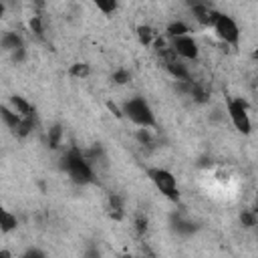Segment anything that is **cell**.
I'll return each instance as SVG.
<instances>
[{"mask_svg":"<svg viewBox=\"0 0 258 258\" xmlns=\"http://www.w3.org/2000/svg\"><path fill=\"white\" fill-rule=\"evenodd\" d=\"M64 169H67V173L71 175V179L75 183L85 185V183H91L95 179V173H93V167H91L89 159L77 147H71L67 151V155H64Z\"/></svg>","mask_w":258,"mask_h":258,"instance_id":"obj_2","label":"cell"},{"mask_svg":"<svg viewBox=\"0 0 258 258\" xmlns=\"http://www.w3.org/2000/svg\"><path fill=\"white\" fill-rule=\"evenodd\" d=\"M212 28L216 30L218 38L224 40L226 44L236 46L240 42V28H238V24H236V20L232 16L218 12L216 18H214V22H212Z\"/></svg>","mask_w":258,"mask_h":258,"instance_id":"obj_5","label":"cell"},{"mask_svg":"<svg viewBox=\"0 0 258 258\" xmlns=\"http://www.w3.org/2000/svg\"><path fill=\"white\" fill-rule=\"evenodd\" d=\"M165 69H167V73H169L175 81H189V79H191V73H189L187 64H183L179 58H177V60H171V62H165Z\"/></svg>","mask_w":258,"mask_h":258,"instance_id":"obj_7","label":"cell"},{"mask_svg":"<svg viewBox=\"0 0 258 258\" xmlns=\"http://www.w3.org/2000/svg\"><path fill=\"white\" fill-rule=\"evenodd\" d=\"M28 28H30V32H32L34 36L42 38V34H44V24H42V18H40V16H30Z\"/></svg>","mask_w":258,"mask_h":258,"instance_id":"obj_18","label":"cell"},{"mask_svg":"<svg viewBox=\"0 0 258 258\" xmlns=\"http://www.w3.org/2000/svg\"><path fill=\"white\" fill-rule=\"evenodd\" d=\"M62 135H64L62 125H60V123H54V125L48 129V133H46V143H48V147H50V149H58V145L62 143Z\"/></svg>","mask_w":258,"mask_h":258,"instance_id":"obj_12","label":"cell"},{"mask_svg":"<svg viewBox=\"0 0 258 258\" xmlns=\"http://www.w3.org/2000/svg\"><path fill=\"white\" fill-rule=\"evenodd\" d=\"M169 46L183 60H198V56H200V46H198L196 38L189 36V34H181V36L169 38Z\"/></svg>","mask_w":258,"mask_h":258,"instance_id":"obj_6","label":"cell"},{"mask_svg":"<svg viewBox=\"0 0 258 258\" xmlns=\"http://www.w3.org/2000/svg\"><path fill=\"white\" fill-rule=\"evenodd\" d=\"M10 107L20 115V117H34V107L20 95H12L10 97Z\"/></svg>","mask_w":258,"mask_h":258,"instance_id":"obj_8","label":"cell"},{"mask_svg":"<svg viewBox=\"0 0 258 258\" xmlns=\"http://www.w3.org/2000/svg\"><path fill=\"white\" fill-rule=\"evenodd\" d=\"M147 177L153 181V185L161 191V196H165L169 202H177L179 200V187H177V179L169 169L163 167H149L147 169Z\"/></svg>","mask_w":258,"mask_h":258,"instance_id":"obj_3","label":"cell"},{"mask_svg":"<svg viewBox=\"0 0 258 258\" xmlns=\"http://www.w3.org/2000/svg\"><path fill=\"white\" fill-rule=\"evenodd\" d=\"M187 95H189L196 103H206V101H210V89H208L204 83H200V81H191V83H189Z\"/></svg>","mask_w":258,"mask_h":258,"instance_id":"obj_9","label":"cell"},{"mask_svg":"<svg viewBox=\"0 0 258 258\" xmlns=\"http://www.w3.org/2000/svg\"><path fill=\"white\" fill-rule=\"evenodd\" d=\"M34 125H36V123H34V117H22V119H20V123H18V127L14 129L16 137H20V139L28 137V135L32 133Z\"/></svg>","mask_w":258,"mask_h":258,"instance_id":"obj_14","label":"cell"},{"mask_svg":"<svg viewBox=\"0 0 258 258\" xmlns=\"http://www.w3.org/2000/svg\"><path fill=\"white\" fill-rule=\"evenodd\" d=\"M113 83L115 85H127L129 81H131V75H129V71L127 69H117L115 73H113Z\"/></svg>","mask_w":258,"mask_h":258,"instance_id":"obj_20","label":"cell"},{"mask_svg":"<svg viewBox=\"0 0 258 258\" xmlns=\"http://www.w3.org/2000/svg\"><path fill=\"white\" fill-rule=\"evenodd\" d=\"M24 46H20V48H16V50H12V60L14 62H22L24 60Z\"/></svg>","mask_w":258,"mask_h":258,"instance_id":"obj_25","label":"cell"},{"mask_svg":"<svg viewBox=\"0 0 258 258\" xmlns=\"http://www.w3.org/2000/svg\"><path fill=\"white\" fill-rule=\"evenodd\" d=\"M202 4H208V0H187V6H202Z\"/></svg>","mask_w":258,"mask_h":258,"instance_id":"obj_27","label":"cell"},{"mask_svg":"<svg viewBox=\"0 0 258 258\" xmlns=\"http://www.w3.org/2000/svg\"><path fill=\"white\" fill-rule=\"evenodd\" d=\"M24 256H38V258H42L44 252H42V250H36V248H30V250L24 252Z\"/></svg>","mask_w":258,"mask_h":258,"instance_id":"obj_26","label":"cell"},{"mask_svg":"<svg viewBox=\"0 0 258 258\" xmlns=\"http://www.w3.org/2000/svg\"><path fill=\"white\" fill-rule=\"evenodd\" d=\"M16 228H18V218L0 204V230L8 234V232H14Z\"/></svg>","mask_w":258,"mask_h":258,"instance_id":"obj_10","label":"cell"},{"mask_svg":"<svg viewBox=\"0 0 258 258\" xmlns=\"http://www.w3.org/2000/svg\"><path fill=\"white\" fill-rule=\"evenodd\" d=\"M135 32H137V40H139L143 46H151V42H153V38H155V34H157L149 24H139V26L135 28Z\"/></svg>","mask_w":258,"mask_h":258,"instance_id":"obj_13","label":"cell"},{"mask_svg":"<svg viewBox=\"0 0 258 258\" xmlns=\"http://www.w3.org/2000/svg\"><path fill=\"white\" fill-rule=\"evenodd\" d=\"M226 111H228V117L232 121V125L242 133V135H248L252 131V121H250V115H248V105L242 97H228L226 99Z\"/></svg>","mask_w":258,"mask_h":258,"instance_id":"obj_4","label":"cell"},{"mask_svg":"<svg viewBox=\"0 0 258 258\" xmlns=\"http://www.w3.org/2000/svg\"><path fill=\"white\" fill-rule=\"evenodd\" d=\"M135 232L139 236H143L147 232V218L145 216H137V220H135Z\"/></svg>","mask_w":258,"mask_h":258,"instance_id":"obj_23","label":"cell"},{"mask_svg":"<svg viewBox=\"0 0 258 258\" xmlns=\"http://www.w3.org/2000/svg\"><path fill=\"white\" fill-rule=\"evenodd\" d=\"M4 12H6V6H4V2H0V18L4 16Z\"/></svg>","mask_w":258,"mask_h":258,"instance_id":"obj_28","label":"cell"},{"mask_svg":"<svg viewBox=\"0 0 258 258\" xmlns=\"http://www.w3.org/2000/svg\"><path fill=\"white\" fill-rule=\"evenodd\" d=\"M0 44H2V48H6V50H16V48L24 46V44H22V38H20L16 32H6V34L2 36V40H0Z\"/></svg>","mask_w":258,"mask_h":258,"instance_id":"obj_16","label":"cell"},{"mask_svg":"<svg viewBox=\"0 0 258 258\" xmlns=\"http://www.w3.org/2000/svg\"><path fill=\"white\" fill-rule=\"evenodd\" d=\"M135 139H137L141 145H151V143H153V137H151V133H149L147 127H139V129L135 131Z\"/></svg>","mask_w":258,"mask_h":258,"instance_id":"obj_21","label":"cell"},{"mask_svg":"<svg viewBox=\"0 0 258 258\" xmlns=\"http://www.w3.org/2000/svg\"><path fill=\"white\" fill-rule=\"evenodd\" d=\"M187 32H189V28H187V24L181 22V20H173V22H169L167 28H165V36H167V38L181 36V34H187Z\"/></svg>","mask_w":258,"mask_h":258,"instance_id":"obj_15","label":"cell"},{"mask_svg":"<svg viewBox=\"0 0 258 258\" xmlns=\"http://www.w3.org/2000/svg\"><path fill=\"white\" fill-rule=\"evenodd\" d=\"M69 75H71L73 79H85V77L91 75V67H89L87 62H75V64H71Z\"/></svg>","mask_w":258,"mask_h":258,"instance_id":"obj_17","label":"cell"},{"mask_svg":"<svg viewBox=\"0 0 258 258\" xmlns=\"http://www.w3.org/2000/svg\"><path fill=\"white\" fill-rule=\"evenodd\" d=\"M0 119L4 121V125L8 127V129H16L18 127V123H20V115L10 107V105H0Z\"/></svg>","mask_w":258,"mask_h":258,"instance_id":"obj_11","label":"cell"},{"mask_svg":"<svg viewBox=\"0 0 258 258\" xmlns=\"http://www.w3.org/2000/svg\"><path fill=\"white\" fill-rule=\"evenodd\" d=\"M93 4L103 12V14H113L117 10V0H93Z\"/></svg>","mask_w":258,"mask_h":258,"instance_id":"obj_19","label":"cell"},{"mask_svg":"<svg viewBox=\"0 0 258 258\" xmlns=\"http://www.w3.org/2000/svg\"><path fill=\"white\" fill-rule=\"evenodd\" d=\"M107 109H109V111H111V113H113L117 119H123V111H121V109H119V107H117L113 101H107Z\"/></svg>","mask_w":258,"mask_h":258,"instance_id":"obj_24","label":"cell"},{"mask_svg":"<svg viewBox=\"0 0 258 258\" xmlns=\"http://www.w3.org/2000/svg\"><path fill=\"white\" fill-rule=\"evenodd\" d=\"M240 220H242V226H246V228L256 226V214H254L252 210H250V212H242Z\"/></svg>","mask_w":258,"mask_h":258,"instance_id":"obj_22","label":"cell"},{"mask_svg":"<svg viewBox=\"0 0 258 258\" xmlns=\"http://www.w3.org/2000/svg\"><path fill=\"white\" fill-rule=\"evenodd\" d=\"M121 111H123V117H127L137 127H147V129L157 127L155 113H153V109L149 107V103L143 97H131V99H127L123 103V109Z\"/></svg>","mask_w":258,"mask_h":258,"instance_id":"obj_1","label":"cell"}]
</instances>
